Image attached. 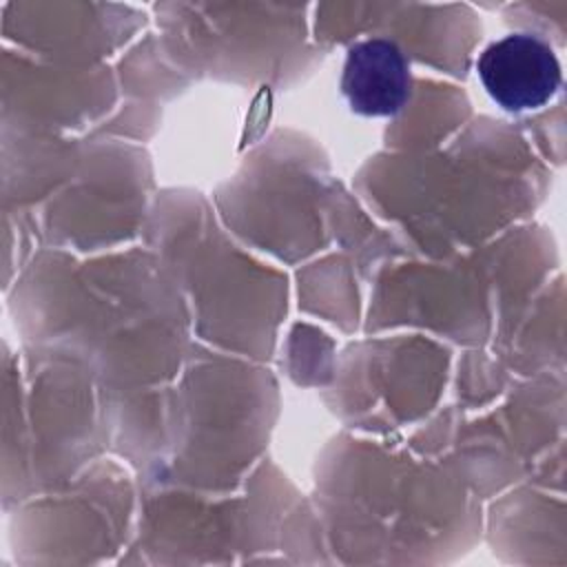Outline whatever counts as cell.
Instances as JSON below:
<instances>
[{"instance_id":"obj_2","label":"cell","mask_w":567,"mask_h":567,"mask_svg":"<svg viewBox=\"0 0 567 567\" xmlns=\"http://www.w3.org/2000/svg\"><path fill=\"white\" fill-rule=\"evenodd\" d=\"M410 64L392 40L372 38L348 49L341 93L354 113L368 117L396 115L410 100Z\"/></svg>"},{"instance_id":"obj_1","label":"cell","mask_w":567,"mask_h":567,"mask_svg":"<svg viewBox=\"0 0 567 567\" xmlns=\"http://www.w3.org/2000/svg\"><path fill=\"white\" fill-rule=\"evenodd\" d=\"M489 97L509 113L545 106L560 89L563 73L554 49L532 33L492 42L476 62Z\"/></svg>"}]
</instances>
